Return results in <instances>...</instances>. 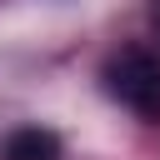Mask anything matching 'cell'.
Returning a JSON list of instances; mask_svg holds the SVG:
<instances>
[{"instance_id": "7a4b0ae2", "label": "cell", "mask_w": 160, "mask_h": 160, "mask_svg": "<svg viewBox=\"0 0 160 160\" xmlns=\"http://www.w3.org/2000/svg\"><path fill=\"white\" fill-rule=\"evenodd\" d=\"M0 160H60V135L40 130V125H20V130L5 135Z\"/></svg>"}, {"instance_id": "6da1fadb", "label": "cell", "mask_w": 160, "mask_h": 160, "mask_svg": "<svg viewBox=\"0 0 160 160\" xmlns=\"http://www.w3.org/2000/svg\"><path fill=\"white\" fill-rule=\"evenodd\" d=\"M105 90L125 110H135L145 120H160V55H150L145 45L115 50L105 60Z\"/></svg>"}]
</instances>
